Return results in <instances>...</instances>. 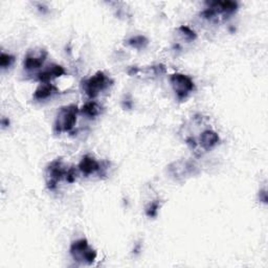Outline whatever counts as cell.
Here are the masks:
<instances>
[{
  "label": "cell",
  "mask_w": 268,
  "mask_h": 268,
  "mask_svg": "<svg viewBox=\"0 0 268 268\" xmlns=\"http://www.w3.org/2000/svg\"><path fill=\"white\" fill-rule=\"evenodd\" d=\"M208 8L211 9L217 18L218 15L229 17L238 10V4L235 2H208Z\"/></svg>",
  "instance_id": "obj_7"
},
{
  "label": "cell",
  "mask_w": 268,
  "mask_h": 268,
  "mask_svg": "<svg viewBox=\"0 0 268 268\" xmlns=\"http://www.w3.org/2000/svg\"><path fill=\"white\" fill-rule=\"evenodd\" d=\"M260 200L263 201L264 203H267V193L265 190L260 192Z\"/></svg>",
  "instance_id": "obj_18"
},
{
  "label": "cell",
  "mask_w": 268,
  "mask_h": 268,
  "mask_svg": "<svg viewBox=\"0 0 268 268\" xmlns=\"http://www.w3.org/2000/svg\"><path fill=\"white\" fill-rule=\"evenodd\" d=\"M79 111L80 110L77 107V105H68L61 107L55 119V133L61 134L63 132H70L74 129L77 123V116Z\"/></svg>",
  "instance_id": "obj_1"
},
{
  "label": "cell",
  "mask_w": 268,
  "mask_h": 268,
  "mask_svg": "<svg viewBox=\"0 0 268 268\" xmlns=\"http://www.w3.org/2000/svg\"><path fill=\"white\" fill-rule=\"evenodd\" d=\"M178 30H179L180 34H182L183 37L185 38V40H188V41H194L197 37L196 33H195L193 30H191L189 27L181 26Z\"/></svg>",
  "instance_id": "obj_15"
},
{
  "label": "cell",
  "mask_w": 268,
  "mask_h": 268,
  "mask_svg": "<svg viewBox=\"0 0 268 268\" xmlns=\"http://www.w3.org/2000/svg\"><path fill=\"white\" fill-rule=\"evenodd\" d=\"M78 168L80 170V172L85 176H89L96 172H100L102 169L101 163L91 155L83 156Z\"/></svg>",
  "instance_id": "obj_9"
},
{
  "label": "cell",
  "mask_w": 268,
  "mask_h": 268,
  "mask_svg": "<svg viewBox=\"0 0 268 268\" xmlns=\"http://www.w3.org/2000/svg\"><path fill=\"white\" fill-rule=\"evenodd\" d=\"M2 125H3V127L5 128V127H7V126H9L10 125V120L9 119H7L6 117H4L3 119H2Z\"/></svg>",
  "instance_id": "obj_19"
},
{
  "label": "cell",
  "mask_w": 268,
  "mask_h": 268,
  "mask_svg": "<svg viewBox=\"0 0 268 268\" xmlns=\"http://www.w3.org/2000/svg\"><path fill=\"white\" fill-rule=\"evenodd\" d=\"M170 83H171L172 88L179 101L187 99V96L195 88L193 80L189 76L179 74V72H176V74H173L170 77Z\"/></svg>",
  "instance_id": "obj_5"
},
{
  "label": "cell",
  "mask_w": 268,
  "mask_h": 268,
  "mask_svg": "<svg viewBox=\"0 0 268 268\" xmlns=\"http://www.w3.org/2000/svg\"><path fill=\"white\" fill-rule=\"evenodd\" d=\"M158 210H159V202L157 200H155V201L151 202L147 207V209H146V214H147V216L150 218H154L157 216Z\"/></svg>",
  "instance_id": "obj_16"
},
{
  "label": "cell",
  "mask_w": 268,
  "mask_h": 268,
  "mask_svg": "<svg viewBox=\"0 0 268 268\" xmlns=\"http://www.w3.org/2000/svg\"><path fill=\"white\" fill-rule=\"evenodd\" d=\"M112 81L108 78L103 71H97L90 78L82 82V88L89 99H94L102 91L106 90Z\"/></svg>",
  "instance_id": "obj_3"
},
{
  "label": "cell",
  "mask_w": 268,
  "mask_h": 268,
  "mask_svg": "<svg viewBox=\"0 0 268 268\" xmlns=\"http://www.w3.org/2000/svg\"><path fill=\"white\" fill-rule=\"evenodd\" d=\"M77 179V171L75 167H70L67 169V173H66V177H65V180L69 183H72L75 182Z\"/></svg>",
  "instance_id": "obj_17"
},
{
  "label": "cell",
  "mask_w": 268,
  "mask_h": 268,
  "mask_svg": "<svg viewBox=\"0 0 268 268\" xmlns=\"http://www.w3.org/2000/svg\"><path fill=\"white\" fill-rule=\"evenodd\" d=\"M69 254L75 262L91 265L96 259V252L92 249L86 239H79L71 243Z\"/></svg>",
  "instance_id": "obj_2"
},
{
  "label": "cell",
  "mask_w": 268,
  "mask_h": 268,
  "mask_svg": "<svg viewBox=\"0 0 268 268\" xmlns=\"http://www.w3.org/2000/svg\"><path fill=\"white\" fill-rule=\"evenodd\" d=\"M59 93V89L51 83H42L35 90L33 97L36 101H45Z\"/></svg>",
  "instance_id": "obj_10"
},
{
  "label": "cell",
  "mask_w": 268,
  "mask_h": 268,
  "mask_svg": "<svg viewBox=\"0 0 268 268\" xmlns=\"http://www.w3.org/2000/svg\"><path fill=\"white\" fill-rule=\"evenodd\" d=\"M15 62V57L6 53H2L0 55V66L3 69H7L13 65Z\"/></svg>",
  "instance_id": "obj_14"
},
{
  "label": "cell",
  "mask_w": 268,
  "mask_h": 268,
  "mask_svg": "<svg viewBox=\"0 0 268 268\" xmlns=\"http://www.w3.org/2000/svg\"><path fill=\"white\" fill-rule=\"evenodd\" d=\"M80 112L89 118H94L102 113V106L94 101H90L82 106Z\"/></svg>",
  "instance_id": "obj_12"
},
{
  "label": "cell",
  "mask_w": 268,
  "mask_h": 268,
  "mask_svg": "<svg viewBox=\"0 0 268 268\" xmlns=\"http://www.w3.org/2000/svg\"><path fill=\"white\" fill-rule=\"evenodd\" d=\"M47 58V52L45 50L30 51L23 61V67L26 70L32 71L39 69L43 66Z\"/></svg>",
  "instance_id": "obj_6"
},
{
  "label": "cell",
  "mask_w": 268,
  "mask_h": 268,
  "mask_svg": "<svg viewBox=\"0 0 268 268\" xmlns=\"http://www.w3.org/2000/svg\"><path fill=\"white\" fill-rule=\"evenodd\" d=\"M67 168L64 166L62 158H57L50 162L45 170V180L48 190L54 191L61 180H65Z\"/></svg>",
  "instance_id": "obj_4"
},
{
  "label": "cell",
  "mask_w": 268,
  "mask_h": 268,
  "mask_svg": "<svg viewBox=\"0 0 268 268\" xmlns=\"http://www.w3.org/2000/svg\"><path fill=\"white\" fill-rule=\"evenodd\" d=\"M219 140H220L219 135L213 130L203 131L199 137V142L201 145V147L207 151L213 149L215 146L219 143Z\"/></svg>",
  "instance_id": "obj_11"
},
{
  "label": "cell",
  "mask_w": 268,
  "mask_h": 268,
  "mask_svg": "<svg viewBox=\"0 0 268 268\" xmlns=\"http://www.w3.org/2000/svg\"><path fill=\"white\" fill-rule=\"evenodd\" d=\"M128 44L136 50H141L148 45V39L143 36H134L128 40Z\"/></svg>",
  "instance_id": "obj_13"
},
{
  "label": "cell",
  "mask_w": 268,
  "mask_h": 268,
  "mask_svg": "<svg viewBox=\"0 0 268 268\" xmlns=\"http://www.w3.org/2000/svg\"><path fill=\"white\" fill-rule=\"evenodd\" d=\"M65 75V69L59 64H52L37 74V80L42 83H51L54 79L60 78Z\"/></svg>",
  "instance_id": "obj_8"
}]
</instances>
